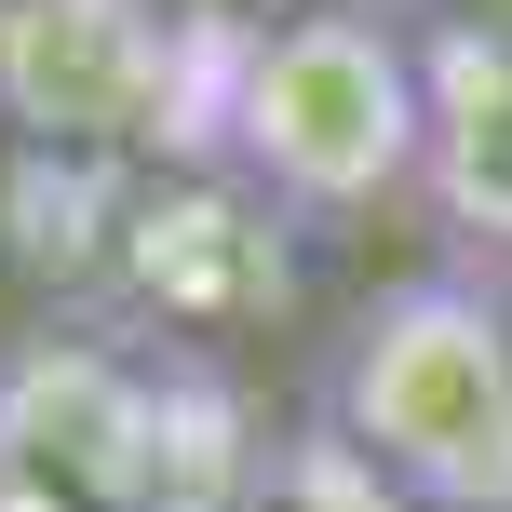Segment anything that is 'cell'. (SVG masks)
Returning a JSON list of instances; mask_svg holds the SVG:
<instances>
[{
  "label": "cell",
  "mask_w": 512,
  "mask_h": 512,
  "mask_svg": "<svg viewBox=\"0 0 512 512\" xmlns=\"http://www.w3.org/2000/svg\"><path fill=\"white\" fill-rule=\"evenodd\" d=\"M162 68H176L162 0H14V27H0V95L27 122H122V108H149Z\"/></svg>",
  "instance_id": "3"
},
{
  "label": "cell",
  "mask_w": 512,
  "mask_h": 512,
  "mask_svg": "<svg viewBox=\"0 0 512 512\" xmlns=\"http://www.w3.org/2000/svg\"><path fill=\"white\" fill-rule=\"evenodd\" d=\"M216 149L283 216H378L432 189V68L391 14H351V0L270 14L216 81Z\"/></svg>",
  "instance_id": "2"
},
{
  "label": "cell",
  "mask_w": 512,
  "mask_h": 512,
  "mask_svg": "<svg viewBox=\"0 0 512 512\" xmlns=\"http://www.w3.org/2000/svg\"><path fill=\"white\" fill-rule=\"evenodd\" d=\"M432 203L459 216V230L512 243V68L499 54H472L459 95L432 81Z\"/></svg>",
  "instance_id": "4"
},
{
  "label": "cell",
  "mask_w": 512,
  "mask_h": 512,
  "mask_svg": "<svg viewBox=\"0 0 512 512\" xmlns=\"http://www.w3.org/2000/svg\"><path fill=\"white\" fill-rule=\"evenodd\" d=\"M324 432L405 512H512V310L486 270H405L324 337Z\"/></svg>",
  "instance_id": "1"
}]
</instances>
